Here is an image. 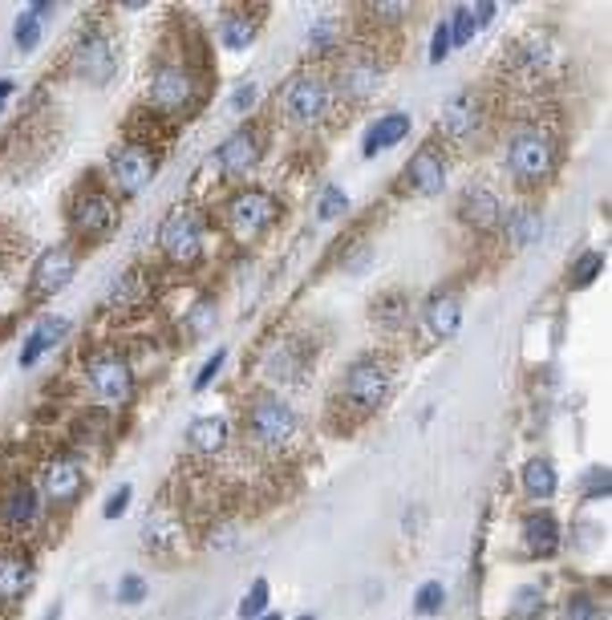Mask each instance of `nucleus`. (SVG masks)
Instances as JSON below:
<instances>
[{"mask_svg": "<svg viewBox=\"0 0 612 620\" xmlns=\"http://www.w3.org/2000/svg\"><path fill=\"white\" fill-rule=\"evenodd\" d=\"M13 41H17L21 53H33L37 45H41V21H37L33 13H21L17 29H13Z\"/></svg>", "mask_w": 612, "mask_h": 620, "instance_id": "a19ab883", "label": "nucleus"}, {"mask_svg": "<svg viewBox=\"0 0 612 620\" xmlns=\"http://www.w3.org/2000/svg\"><path fill=\"white\" fill-rule=\"evenodd\" d=\"M13 89H17V81H13V78H0V110H4V102L13 97Z\"/></svg>", "mask_w": 612, "mask_h": 620, "instance_id": "603ef678", "label": "nucleus"}, {"mask_svg": "<svg viewBox=\"0 0 612 620\" xmlns=\"http://www.w3.org/2000/svg\"><path fill=\"white\" fill-rule=\"evenodd\" d=\"M260 620H281V616H276V612H268V616H260Z\"/></svg>", "mask_w": 612, "mask_h": 620, "instance_id": "864d4df0", "label": "nucleus"}, {"mask_svg": "<svg viewBox=\"0 0 612 620\" xmlns=\"http://www.w3.org/2000/svg\"><path fill=\"white\" fill-rule=\"evenodd\" d=\"M70 228L81 244H102L118 231V203L105 191H81L70 207Z\"/></svg>", "mask_w": 612, "mask_h": 620, "instance_id": "0eeeda50", "label": "nucleus"}, {"mask_svg": "<svg viewBox=\"0 0 612 620\" xmlns=\"http://www.w3.org/2000/svg\"><path fill=\"white\" fill-rule=\"evenodd\" d=\"M608 490H612L608 466H592V471L584 474V499H608Z\"/></svg>", "mask_w": 612, "mask_h": 620, "instance_id": "79ce46f5", "label": "nucleus"}, {"mask_svg": "<svg viewBox=\"0 0 612 620\" xmlns=\"http://www.w3.org/2000/svg\"><path fill=\"white\" fill-rule=\"evenodd\" d=\"M86 381L105 406H126L134 393V369L122 353H94L86 361Z\"/></svg>", "mask_w": 612, "mask_h": 620, "instance_id": "6e6552de", "label": "nucleus"}, {"mask_svg": "<svg viewBox=\"0 0 612 620\" xmlns=\"http://www.w3.org/2000/svg\"><path fill=\"white\" fill-rule=\"evenodd\" d=\"M256 97H260V86H256V81H244V86L231 94V110L244 114V110H252V105H256Z\"/></svg>", "mask_w": 612, "mask_h": 620, "instance_id": "09e8293b", "label": "nucleus"}, {"mask_svg": "<svg viewBox=\"0 0 612 620\" xmlns=\"http://www.w3.org/2000/svg\"><path fill=\"white\" fill-rule=\"evenodd\" d=\"M130 495H134V490H130V487H126V482H122V487H118L114 495L105 499L102 515H105V519H118V515H126V507H130Z\"/></svg>", "mask_w": 612, "mask_h": 620, "instance_id": "de8ad7c7", "label": "nucleus"}, {"mask_svg": "<svg viewBox=\"0 0 612 620\" xmlns=\"http://www.w3.org/2000/svg\"><path fill=\"white\" fill-rule=\"evenodd\" d=\"M150 300V280H142V272H126L122 280H118L114 289H110V297H105V308H114V313H130V308L147 305Z\"/></svg>", "mask_w": 612, "mask_h": 620, "instance_id": "a878e982", "label": "nucleus"}, {"mask_svg": "<svg viewBox=\"0 0 612 620\" xmlns=\"http://www.w3.org/2000/svg\"><path fill=\"white\" fill-rule=\"evenodd\" d=\"M381 81H385L381 65L369 53H353V57L341 62V70H337V94L345 102H365V97H373L381 89Z\"/></svg>", "mask_w": 612, "mask_h": 620, "instance_id": "2eb2a0df", "label": "nucleus"}, {"mask_svg": "<svg viewBox=\"0 0 612 620\" xmlns=\"http://www.w3.org/2000/svg\"><path fill=\"white\" fill-rule=\"evenodd\" d=\"M345 211H349V195L341 191V187H324L321 191V203H316V215H321V223H332V219H341Z\"/></svg>", "mask_w": 612, "mask_h": 620, "instance_id": "58836bf2", "label": "nucleus"}, {"mask_svg": "<svg viewBox=\"0 0 612 620\" xmlns=\"http://www.w3.org/2000/svg\"><path fill=\"white\" fill-rule=\"evenodd\" d=\"M223 361H228V349H215V353H211V357L203 361L199 377H195V381H191V390H195V393H203V390H207V385L219 377V369H223Z\"/></svg>", "mask_w": 612, "mask_h": 620, "instance_id": "37998d69", "label": "nucleus"}, {"mask_svg": "<svg viewBox=\"0 0 612 620\" xmlns=\"http://www.w3.org/2000/svg\"><path fill=\"white\" fill-rule=\"evenodd\" d=\"M442 608H447V588H442V580H426V584L418 588V596H414V612H418V616H438Z\"/></svg>", "mask_w": 612, "mask_h": 620, "instance_id": "72a5a7b5", "label": "nucleus"}, {"mask_svg": "<svg viewBox=\"0 0 612 620\" xmlns=\"http://www.w3.org/2000/svg\"><path fill=\"white\" fill-rule=\"evenodd\" d=\"M256 41V21L247 13H223L219 17V45L228 53H244Z\"/></svg>", "mask_w": 612, "mask_h": 620, "instance_id": "bb28decb", "label": "nucleus"}, {"mask_svg": "<svg viewBox=\"0 0 612 620\" xmlns=\"http://www.w3.org/2000/svg\"><path fill=\"white\" fill-rule=\"evenodd\" d=\"M147 600V580L142 576H122V584H118V604H142Z\"/></svg>", "mask_w": 612, "mask_h": 620, "instance_id": "a18cd8bd", "label": "nucleus"}, {"mask_svg": "<svg viewBox=\"0 0 612 620\" xmlns=\"http://www.w3.org/2000/svg\"><path fill=\"white\" fill-rule=\"evenodd\" d=\"M600 272H604V252H584L572 264V289H588Z\"/></svg>", "mask_w": 612, "mask_h": 620, "instance_id": "ea45409f", "label": "nucleus"}, {"mask_svg": "<svg viewBox=\"0 0 612 620\" xmlns=\"http://www.w3.org/2000/svg\"><path fill=\"white\" fill-rule=\"evenodd\" d=\"M556 138L543 126H519L507 142V171L519 187H540L556 171Z\"/></svg>", "mask_w": 612, "mask_h": 620, "instance_id": "f257e3e1", "label": "nucleus"}, {"mask_svg": "<svg viewBox=\"0 0 612 620\" xmlns=\"http://www.w3.org/2000/svg\"><path fill=\"white\" fill-rule=\"evenodd\" d=\"M442 134H447L450 142H458V147H471V142L482 138V130H487V110H482V97L474 94V89H458V94H450L447 102H442Z\"/></svg>", "mask_w": 612, "mask_h": 620, "instance_id": "9d476101", "label": "nucleus"}, {"mask_svg": "<svg viewBox=\"0 0 612 620\" xmlns=\"http://www.w3.org/2000/svg\"><path fill=\"white\" fill-rule=\"evenodd\" d=\"M223 219H228V231L239 244H256L281 219V199L272 191H264V187H244V191H236L228 199Z\"/></svg>", "mask_w": 612, "mask_h": 620, "instance_id": "f03ea898", "label": "nucleus"}, {"mask_svg": "<svg viewBox=\"0 0 612 620\" xmlns=\"http://www.w3.org/2000/svg\"><path fill=\"white\" fill-rule=\"evenodd\" d=\"M447 29H450V45H471L474 33H479V21H474L471 4H458V9H450Z\"/></svg>", "mask_w": 612, "mask_h": 620, "instance_id": "f704fd0d", "label": "nucleus"}, {"mask_svg": "<svg viewBox=\"0 0 612 620\" xmlns=\"http://www.w3.org/2000/svg\"><path fill=\"white\" fill-rule=\"evenodd\" d=\"M458 219L474 231H490V228H499V219H503V203H499V195L490 191V187L474 183V187H466L463 199H458Z\"/></svg>", "mask_w": 612, "mask_h": 620, "instance_id": "a211bd4d", "label": "nucleus"}, {"mask_svg": "<svg viewBox=\"0 0 612 620\" xmlns=\"http://www.w3.org/2000/svg\"><path fill=\"white\" fill-rule=\"evenodd\" d=\"M511 612H516L519 620H535L543 612V592L535 584L516 588V596H511Z\"/></svg>", "mask_w": 612, "mask_h": 620, "instance_id": "4c0bfd02", "label": "nucleus"}, {"mask_svg": "<svg viewBox=\"0 0 612 620\" xmlns=\"http://www.w3.org/2000/svg\"><path fill=\"white\" fill-rule=\"evenodd\" d=\"M390 385H394V369L381 357H357L349 361L341 381V402L353 414H373L381 410V402L390 398Z\"/></svg>", "mask_w": 612, "mask_h": 620, "instance_id": "7ed1b4c3", "label": "nucleus"}, {"mask_svg": "<svg viewBox=\"0 0 612 620\" xmlns=\"http://www.w3.org/2000/svg\"><path fill=\"white\" fill-rule=\"evenodd\" d=\"M540 236H543V215L535 207L511 211L507 215V244L511 247H532V244H540Z\"/></svg>", "mask_w": 612, "mask_h": 620, "instance_id": "cd10ccee", "label": "nucleus"}, {"mask_svg": "<svg viewBox=\"0 0 612 620\" xmlns=\"http://www.w3.org/2000/svg\"><path fill=\"white\" fill-rule=\"evenodd\" d=\"M215 321H219V308H215V297H199L191 308L183 313V332L187 337H207V332H215Z\"/></svg>", "mask_w": 612, "mask_h": 620, "instance_id": "c756f323", "label": "nucleus"}, {"mask_svg": "<svg viewBox=\"0 0 612 620\" xmlns=\"http://www.w3.org/2000/svg\"><path fill=\"white\" fill-rule=\"evenodd\" d=\"M373 321L385 324V329H398V324L410 321V300L402 292H385V297L373 300Z\"/></svg>", "mask_w": 612, "mask_h": 620, "instance_id": "2f4dec72", "label": "nucleus"}, {"mask_svg": "<svg viewBox=\"0 0 612 620\" xmlns=\"http://www.w3.org/2000/svg\"><path fill=\"white\" fill-rule=\"evenodd\" d=\"M247 434L264 450H284L292 442V434H297V414L281 398H256L247 406Z\"/></svg>", "mask_w": 612, "mask_h": 620, "instance_id": "423d86ee", "label": "nucleus"}, {"mask_svg": "<svg viewBox=\"0 0 612 620\" xmlns=\"http://www.w3.org/2000/svg\"><path fill=\"white\" fill-rule=\"evenodd\" d=\"M228 434H231V426H228V418H195L191 426H187V446H191L195 455H219L223 446H228Z\"/></svg>", "mask_w": 612, "mask_h": 620, "instance_id": "393cba45", "label": "nucleus"}, {"mask_svg": "<svg viewBox=\"0 0 612 620\" xmlns=\"http://www.w3.org/2000/svg\"><path fill=\"white\" fill-rule=\"evenodd\" d=\"M158 158L150 147H138V142H122V147L110 150V179L118 183L122 195H138L142 187L155 179Z\"/></svg>", "mask_w": 612, "mask_h": 620, "instance_id": "ddd939ff", "label": "nucleus"}, {"mask_svg": "<svg viewBox=\"0 0 612 620\" xmlns=\"http://www.w3.org/2000/svg\"><path fill=\"white\" fill-rule=\"evenodd\" d=\"M33 584V559L25 551H9L0 559V604H17Z\"/></svg>", "mask_w": 612, "mask_h": 620, "instance_id": "5701e85b", "label": "nucleus"}, {"mask_svg": "<svg viewBox=\"0 0 612 620\" xmlns=\"http://www.w3.org/2000/svg\"><path fill=\"white\" fill-rule=\"evenodd\" d=\"M329 102H332V89L321 73H300V78H292L289 89H284V97H281L289 122H297V126H316L324 114H329Z\"/></svg>", "mask_w": 612, "mask_h": 620, "instance_id": "1a4fd4ad", "label": "nucleus"}, {"mask_svg": "<svg viewBox=\"0 0 612 620\" xmlns=\"http://www.w3.org/2000/svg\"><path fill=\"white\" fill-rule=\"evenodd\" d=\"M471 13H474V21H479V29H482V25H490V17L499 13V4H487V0H482V4H471Z\"/></svg>", "mask_w": 612, "mask_h": 620, "instance_id": "3c124183", "label": "nucleus"}, {"mask_svg": "<svg viewBox=\"0 0 612 620\" xmlns=\"http://www.w3.org/2000/svg\"><path fill=\"white\" fill-rule=\"evenodd\" d=\"M297 620H316V616H313V612H305V616H297Z\"/></svg>", "mask_w": 612, "mask_h": 620, "instance_id": "5fc2aeb1", "label": "nucleus"}, {"mask_svg": "<svg viewBox=\"0 0 612 620\" xmlns=\"http://www.w3.org/2000/svg\"><path fill=\"white\" fill-rule=\"evenodd\" d=\"M556 487H560V479H556V466H551L548 458H532V463L524 466V490L532 499H551Z\"/></svg>", "mask_w": 612, "mask_h": 620, "instance_id": "c85d7f7f", "label": "nucleus"}, {"mask_svg": "<svg viewBox=\"0 0 612 620\" xmlns=\"http://www.w3.org/2000/svg\"><path fill=\"white\" fill-rule=\"evenodd\" d=\"M65 337H70V321H65V316H45V321L25 337V345H21V369H33L37 361H41L53 345H62Z\"/></svg>", "mask_w": 612, "mask_h": 620, "instance_id": "4be33fe9", "label": "nucleus"}, {"mask_svg": "<svg viewBox=\"0 0 612 620\" xmlns=\"http://www.w3.org/2000/svg\"><path fill=\"white\" fill-rule=\"evenodd\" d=\"M268 373L276 377V381H300L305 357H297V345H276L268 357Z\"/></svg>", "mask_w": 612, "mask_h": 620, "instance_id": "7c9ffc66", "label": "nucleus"}, {"mask_svg": "<svg viewBox=\"0 0 612 620\" xmlns=\"http://www.w3.org/2000/svg\"><path fill=\"white\" fill-rule=\"evenodd\" d=\"M308 45H313L316 53H337V45H341V25H337L332 17L313 21V29H308Z\"/></svg>", "mask_w": 612, "mask_h": 620, "instance_id": "c9c22d12", "label": "nucleus"}, {"mask_svg": "<svg viewBox=\"0 0 612 620\" xmlns=\"http://www.w3.org/2000/svg\"><path fill=\"white\" fill-rule=\"evenodd\" d=\"M37 511H41V495H37L33 482H13V487L4 490V499H0V524L13 527V532L33 524Z\"/></svg>", "mask_w": 612, "mask_h": 620, "instance_id": "aec40b11", "label": "nucleus"}, {"mask_svg": "<svg viewBox=\"0 0 612 620\" xmlns=\"http://www.w3.org/2000/svg\"><path fill=\"white\" fill-rule=\"evenodd\" d=\"M414 130V118L406 114V110H390V114H381L373 126L365 130V138H361V155H381V150L398 147V142H406Z\"/></svg>", "mask_w": 612, "mask_h": 620, "instance_id": "6ab92c4d", "label": "nucleus"}, {"mask_svg": "<svg viewBox=\"0 0 612 620\" xmlns=\"http://www.w3.org/2000/svg\"><path fill=\"white\" fill-rule=\"evenodd\" d=\"M73 73H78L86 86H110L118 73V45L105 33L81 37L78 49H73Z\"/></svg>", "mask_w": 612, "mask_h": 620, "instance_id": "f8f14e48", "label": "nucleus"}, {"mask_svg": "<svg viewBox=\"0 0 612 620\" xmlns=\"http://www.w3.org/2000/svg\"><path fill=\"white\" fill-rule=\"evenodd\" d=\"M203 244H207V223L195 207H175L158 228V247L175 268H195L203 260Z\"/></svg>", "mask_w": 612, "mask_h": 620, "instance_id": "39448f33", "label": "nucleus"}, {"mask_svg": "<svg viewBox=\"0 0 612 620\" xmlns=\"http://www.w3.org/2000/svg\"><path fill=\"white\" fill-rule=\"evenodd\" d=\"M564 620H596V604H592V596H584V592L568 596V604H564Z\"/></svg>", "mask_w": 612, "mask_h": 620, "instance_id": "49530a36", "label": "nucleus"}, {"mask_svg": "<svg viewBox=\"0 0 612 620\" xmlns=\"http://www.w3.org/2000/svg\"><path fill=\"white\" fill-rule=\"evenodd\" d=\"M268 604H272L268 580H256V584L244 592V600H239V620H260V616H268Z\"/></svg>", "mask_w": 612, "mask_h": 620, "instance_id": "473e14b6", "label": "nucleus"}, {"mask_svg": "<svg viewBox=\"0 0 612 620\" xmlns=\"http://www.w3.org/2000/svg\"><path fill=\"white\" fill-rule=\"evenodd\" d=\"M199 97H203V86L187 65H175V62L155 65V73H150V105L163 118H187L199 105Z\"/></svg>", "mask_w": 612, "mask_h": 620, "instance_id": "20e7f679", "label": "nucleus"}, {"mask_svg": "<svg viewBox=\"0 0 612 620\" xmlns=\"http://www.w3.org/2000/svg\"><path fill=\"white\" fill-rule=\"evenodd\" d=\"M369 17H381V25H398V17H410L406 4H369Z\"/></svg>", "mask_w": 612, "mask_h": 620, "instance_id": "8fccbe9b", "label": "nucleus"}, {"mask_svg": "<svg viewBox=\"0 0 612 620\" xmlns=\"http://www.w3.org/2000/svg\"><path fill=\"white\" fill-rule=\"evenodd\" d=\"M450 29H447V21H438L434 25V37H430V65H442L450 57Z\"/></svg>", "mask_w": 612, "mask_h": 620, "instance_id": "c03bdc74", "label": "nucleus"}, {"mask_svg": "<svg viewBox=\"0 0 612 620\" xmlns=\"http://www.w3.org/2000/svg\"><path fill=\"white\" fill-rule=\"evenodd\" d=\"M215 163H219V175L223 179H247L256 171V163H260V134L247 130V126L236 130L215 150Z\"/></svg>", "mask_w": 612, "mask_h": 620, "instance_id": "dca6fc26", "label": "nucleus"}, {"mask_svg": "<svg viewBox=\"0 0 612 620\" xmlns=\"http://www.w3.org/2000/svg\"><path fill=\"white\" fill-rule=\"evenodd\" d=\"M73 272H78V252L70 244H57V247H45L37 256L33 272H29V297L45 300V297H57L62 289H70Z\"/></svg>", "mask_w": 612, "mask_h": 620, "instance_id": "9b49d317", "label": "nucleus"}, {"mask_svg": "<svg viewBox=\"0 0 612 620\" xmlns=\"http://www.w3.org/2000/svg\"><path fill=\"white\" fill-rule=\"evenodd\" d=\"M41 490L53 507H73L81 499V490H86V471H81V463L73 455L49 458L41 471Z\"/></svg>", "mask_w": 612, "mask_h": 620, "instance_id": "4468645a", "label": "nucleus"}, {"mask_svg": "<svg viewBox=\"0 0 612 620\" xmlns=\"http://www.w3.org/2000/svg\"><path fill=\"white\" fill-rule=\"evenodd\" d=\"M402 183H406V191H410V195H422V199L438 195L442 187H447V158L438 155L434 147H422L418 155L406 163Z\"/></svg>", "mask_w": 612, "mask_h": 620, "instance_id": "f3484780", "label": "nucleus"}, {"mask_svg": "<svg viewBox=\"0 0 612 620\" xmlns=\"http://www.w3.org/2000/svg\"><path fill=\"white\" fill-rule=\"evenodd\" d=\"M524 548L532 556H551V551L560 548V524L551 511H532L524 519Z\"/></svg>", "mask_w": 612, "mask_h": 620, "instance_id": "b1692460", "label": "nucleus"}, {"mask_svg": "<svg viewBox=\"0 0 612 620\" xmlns=\"http://www.w3.org/2000/svg\"><path fill=\"white\" fill-rule=\"evenodd\" d=\"M516 62L524 65V70H543V65L551 62V45L543 41V37H527V41L516 49Z\"/></svg>", "mask_w": 612, "mask_h": 620, "instance_id": "e433bc0d", "label": "nucleus"}, {"mask_svg": "<svg viewBox=\"0 0 612 620\" xmlns=\"http://www.w3.org/2000/svg\"><path fill=\"white\" fill-rule=\"evenodd\" d=\"M422 321H426V329L434 332L438 341H447V337L458 332V324H463V300L455 292H434L422 305Z\"/></svg>", "mask_w": 612, "mask_h": 620, "instance_id": "412c9836", "label": "nucleus"}]
</instances>
